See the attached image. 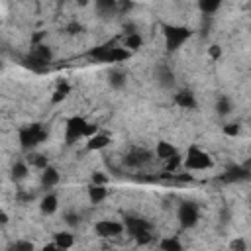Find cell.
Here are the masks:
<instances>
[{
  "instance_id": "22",
  "label": "cell",
  "mask_w": 251,
  "mask_h": 251,
  "mask_svg": "<svg viewBox=\"0 0 251 251\" xmlns=\"http://www.w3.org/2000/svg\"><path fill=\"white\" fill-rule=\"evenodd\" d=\"M231 110H233L231 100H229L227 96H220V98H218V102H216V112H218L220 116H227Z\"/></svg>"
},
{
  "instance_id": "1",
  "label": "cell",
  "mask_w": 251,
  "mask_h": 251,
  "mask_svg": "<svg viewBox=\"0 0 251 251\" xmlns=\"http://www.w3.org/2000/svg\"><path fill=\"white\" fill-rule=\"evenodd\" d=\"M90 57L98 63H122V61H127L131 57V51H127L124 45L122 47H116V45H100V47H94L90 51Z\"/></svg>"
},
{
  "instance_id": "12",
  "label": "cell",
  "mask_w": 251,
  "mask_h": 251,
  "mask_svg": "<svg viewBox=\"0 0 251 251\" xmlns=\"http://www.w3.org/2000/svg\"><path fill=\"white\" fill-rule=\"evenodd\" d=\"M88 141H86V149L88 151H100V149H104V147H108L110 145V135H106V133H92L90 137H86Z\"/></svg>"
},
{
  "instance_id": "3",
  "label": "cell",
  "mask_w": 251,
  "mask_h": 251,
  "mask_svg": "<svg viewBox=\"0 0 251 251\" xmlns=\"http://www.w3.org/2000/svg\"><path fill=\"white\" fill-rule=\"evenodd\" d=\"M190 29L184 25H165L163 27V35H165V45L169 51L178 49L188 37H190Z\"/></svg>"
},
{
  "instance_id": "23",
  "label": "cell",
  "mask_w": 251,
  "mask_h": 251,
  "mask_svg": "<svg viewBox=\"0 0 251 251\" xmlns=\"http://www.w3.org/2000/svg\"><path fill=\"white\" fill-rule=\"evenodd\" d=\"M159 247L161 249H165V251H180L182 249V245H180V241L176 239V237H165V239H161V243H159Z\"/></svg>"
},
{
  "instance_id": "4",
  "label": "cell",
  "mask_w": 251,
  "mask_h": 251,
  "mask_svg": "<svg viewBox=\"0 0 251 251\" xmlns=\"http://www.w3.org/2000/svg\"><path fill=\"white\" fill-rule=\"evenodd\" d=\"M45 137H47V133L39 124H33V126H27V127L20 129V145L25 151L37 147L41 141H45Z\"/></svg>"
},
{
  "instance_id": "21",
  "label": "cell",
  "mask_w": 251,
  "mask_h": 251,
  "mask_svg": "<svg viewBox=\"0 0 251 251\" xmlns=\"http://www.w3.org/2000/svg\"><path fill=\"white\" fill-rule=\"evenodd\" d=\"M69 92H71V84H69V82H59L57 88H55V92H53V96H51V102H53V104L63 102V100L69 96Z\"/></svg>"
},
{
  "instance_id": "29",
  "label": "cell",
  "mask_w": 251,
  "mask_h": 251,
  "mask_svg": "<svg viewBox=\"0 0 251 251\" xmlns=\"http://www.w3.org/2000/svg\"><path fill=\"white\" fill-rule=\"evenodd\" d=\"M67 31H69L71 35H76V33H80V31H82V25H80L78 22H71V24L67 25Z\"/></svg>"
},
{
  "instance_id": "25",
  "label": "cell",
  "mask_w": 251,
  "mask_h": 251,
  "mask_svg": "<svg viewBox=\"0 0 251 251\" xmlns=\"http://www.w3.org/2000/svg\"><path fill=\"white\" fill-rule=\"evenodd\" d=\"M222 2H224V0H198V6H200L202 12L212 14V12H216V10L220 8Z\"/></svg>"
},
{
  "instance_id": "33",
  "label": "cell",
  "mask_w": 251,
  "mask_h": 251,
  "mask_svg": "<svg viewBox=\"0 0 251 251\" xmlns=\"http://www.w3.org/2000/svg\"><path fill=\"white\" fill-rule=\"evenodd\" d=\"M6 222H8V216L4 212H0V224H6Z\"/></svg>"
},
{
  "instance_id": "28",
  "label": "cell",
  "mask_w": 251,
  "mask_h": 251,
  "mask_svg": "<svg viewBox=\"0 0 251 251\" xmlns=\"http://www.w3.org/2000/svg\"><path fill=\"white\" fill-rule=\"evenodd\" d=\"M65 222H67L69 226H76V224L80 222V218H78V214H75V212H67V214H65Z\"/></svg>"
},
{
  "instance_id": "16",
  "label": "cell",
  "mask_w": 251,
  "mask_h": 251,
  "mask_svg": "<svg viewBox=\"0 0 251 251\" xmlns=\"http://www.w3.org/2000/svg\"><path fill=\"white\" fill-rule=\"evenodd\" d=\"M57 208H59V200H57L55 194H47V196H43L41 202H39V210H41V214H45V216L55 214Z\"/></svg>"
},
{
  "instance_id": "15",
  "label": "cell",
  "mask_w": 251,
  "mask_h": 251,
  "mask_svg": "<svg viewBox=\"0 0 251 251\" xmlns=\"http://www.w3.org/2000/svg\"><path fill=\"white\" fill-rule=\"evenodd\" d=\"M106 196H108L106 184H90L88 186V200L92 204H100L102 200H106Z\"/></svg>"
},
{
  "instance_id": "30",
  "label": "cell",
  "mask_w": 251,
  "mask_h": 251,
  "mask_svg": "<svg viewBox=\"0 0 251 251\" xmlns=\"http://www.w3.org/2000/svg\"><path fill=\"white\" fill-rule=\"evenodd\" d=\"M12 249H27V251H31L33 249V243L31 241H16L12 245Z\"/></svg>"
},
{
  "instance_id": "9",
  "label": "cell",
  "mask_w": 251,
  "mask_h": 251,
  "mask_svg": "<svg viewBox=\"0 0 251 251\" xmlns=\"http://www.w3.org/2000/svg\"><path fill=\"white\" fill-rule=\"evenodd\" d=\"M94 10L100 18H112L118 14V0H94Z\"/></svg>"
},
{
  "instance_id": "31",
  "label": "cell",
  "mask_w": 251,
  "mask_h": 251,
  "mask_svg": "<svg viewBox=\"0 0 251 251\" xmlns=\"http://www.w3.org/2000/svg\"><path fill=\"white\" fill-rule=\"evenodd\" d=\"M208 53H210L212 59H220V57H222V47H220V45H210Z\"/></svg>"
},
{
  "instance_id": "11",
  "label": "cell",
  "mask_w": 251,
  "mask_h": 251,
  "mask_svg": "<svg viewBox=\"0 0 251 251\" xmlns=\"http://www.w3.org/2000/svg\"><path fill=\"white\" fill-rule=\"evenodd\" d=\"M175 104L180 106V108H184V110H194V108L198 106L196 96H194L190 90H180V92H176V94H175Z\"/></svg>"
},
{
  "instance_id": "8",
  "label": "cell",
  "mask_w": 251,
  "mask_h": 251,
  "mask_svg": "<svg viewBox=\"0 0 251 251\" xmlns=\"http://www.w3.org/2000/svg\"><path fill=\"white\" fill-rule=\"evenodd\" d=\"M94 231L98 233V237H118L126 231L122 222L116 220H98L94 224Z\"/></svg>"
},
{
  "instance_id": "17",
  "label": "cell",
  "mask_w": 251,
  "mask_h": 251,
  "mask_svg": "<svg viewBox=\"0 0 251 251\" xmlns=\"http://www.w3.org/2000/svg\"><path fill=\"white\" fill-rule=\"evenodd\" d=\"M157 82H159L163 88H169V86L175 84V75H173V71H171L167 65H161V67L157 69Z\"/></svg>"
},
{
  "instance_id": "24",
  "label": "cell",
  "mask_w": 251,
  "mask_h": 251,
  "mask_svg": "<svg viewBox=\"0 0 251 251\" xmlns=\"http://www.w3.org/2000/svg\"><path fill=\"white\" fill-rule=\"evenodd\" d=\"M27 165H33V167H37V169H45L49 163H47V157H45V155H41V153H29Z\"/></svg>"
},
{
  "instance_id": "32",
  "label": "cell",
  "mask_w": 251,
  "mask_h": 251,
  "mask_svg": "<svg viewBox=\"0 0 251 251\" xmlns=\"http://www.w3.org/2000/svg\"><path fill=\"white\" fill-rule=\"evenodd\" d=\"M229 247H231V249H237V251H245V249H247V243H245L243 239H235V241L229 243Z\"/></svg>"
},
{
  "instance_id": "2",
  "label": "cell",
  "mask_w": 251,
  "mask_h": 251,
  "mask_svg": "<svg viewBox=\"0 0 251 251\" xmlns=\"http://www.w3.org/2000/svg\"><path fill=\"white\" fill-rule=\"evenodd\" d=\"M212 165H214V163H212V157H210L204 149H200L198 145L188 147L186 157H184V167H186V169H190V171H206V169H210Z\"/></svg>"
},
{
  "instance_id": "35",
  "label": "cell",
  "mask_w": 251,
  "mask_h": 251,
  "mask_svg": "<svg viewBox=\"0 0 251 251\" xmlns=\"http://www.w3.org/2000/svg\"><path fill=\"white\" fill-rule=\"evenodd\" d=\"M131 2H137V0H131Z\"/></svg>"
},
{
  "instance_id": "5",
  "label": "cell",
  "mask_w": 251,
  "mask_h": 251,
  "mask_svg": "<svg viewBox=\"0 0 251 251\" xmlns=\"http://www.w3.org/2000/svg\"><path fill=\"white\" fill-rule=\"evenodd\" d=\"M86 127H88V122L80 116H73L67 120V126H65V141L71 145L82 137H86Z\"/></svg>"
},
{
  "instance_id": "13",
  "label": "cell",
  "mask_w": 251,
  "mask_h": 251,
  "mask_svg": "<svg viewBox=\"0 0 251 251\" xmlns=\"http://www.w3.org/2000/svg\"><path fill=\"white\" fill-rule=\"evenodd\" d=\"M59 180H61V175H59V171H57L55 167L47 165L45 169H41V186L51 188V186H55Z\"/></svg>"
},
{
  "instance_id": "14",
  "label": "cell",
  "mask_w": 251,
  "mask_h": 251,
  "mask_svg": "<svg viewBox=\"0 0 251 251\" xmlns=\"http://www.w3.org/2000/svg\"><path fill=\"white\" fill-rule=\"evenodd\" d=\"M155 155H157V159H161V161H167V159H171V157L178 155V151H176V147H175L173 143H169V141H157V147H155Z\"/></svg>"
},
{
  "instance_id": "18",
  "label": "cell",
  "mask_w": 251,
  "mask_h": 251,
  "mask_svg": "<svg viewBox=\"0 0 251 251\" xmlns=\"http://www.w3.org/2000/svg\"><path fill=\"white\" fill-rule=\"evenodd\" d=\"M29 175V167H27V161H16L14 167H12V180L20 182L24 178H27Z\"/></svg>"
},
{
  "instance_id": "10",
  "label": "cell",
  "mask_w": 251,
  "mask_h": 251,
  "mask_svg": "<svg viewBox=\"0 0 251 251\" xmlns=\"http://www.w3.org/2000/svg\"><path fill=\"white\" fill-rule=\"evenodd\" d=\"M108 82H110V86H112L114 90L124 88V86H126V82H127V75H126V71H124V69H120V67L110 69V73H108Z\"/></svg>"
},
{
  "instance_id": "34",
  "label": "cell",
  "mask_w": 251,
  "mask_h": 251,
  "mask_svg": "<svg viewBox=\"0 0 251 251\" xmlns=\"http://www.w3.org/2000/svg\"><path fill=\"white\" fill-rule=\"evenodd\" d=\"M76 4H78V6H86V4H88V0H76Z\"/></svg>"
},
{
  "instance_id": "26",
  "label": "cell",
  "mask_w": 251,
  "mask_h": 251,
  "mask_svg": "<svg viewBox=\"0 0 251 251\" xmlns=\"http://www.w3.org/2000/svg\"><path fill=\"white\" fill-rule=\"evenodd\" d=\"M90 180H92V184H108V176L104 175V173H100V171H96V173H92V176H90Z\"/></svg>"
},
{
  "instance_id": "7",
  "label": "cell",
  "mask_w": 251,
  "mask_h": 251,
  "mask_svg": "<svg viewBox=\"0 0 251 251\" xmlns=\"http://www.w3.org/2000/svg\"><path fill=\"white\" fill-rule=\"evenodd\" d=\"M151 159H153V153H151V151L141 149V147H131V149L126 153V157H124V165L129 167V169H137V167L147 165Z\"/></svg>"
},
{
  "instance_id": "27",
  "label": "cell",
  "mask_w": 251,
  "mask_h": 251,
  "mask_svg": "<svg viewBox=\"0 0 251 251\" xmlns=\"http://www.w3.org/2000/svg\"><path fill=\"white\" fill-rule=\"evenodd\" d=\"M224 133L229 135V137L239 135V124H226V126H224Z\"/></svg>"
},
{
  "instance_id": "6",
  "label": "cell",
  "mask_w": 251,
  "mask_h": 251,
  "mask_svg": "<svg viewBox=\"0 0 251 251\" xmlns=\"http://www.w3.org/2000/svg\"><path fill=\"white\" fill-rule=\"evenodd\" d=\"M198 216H200V212H198V206H196L194 202H182V204L178 206L176 218H178V224H180L184 229L194 227L196 222H198Z\"/></svg>"
},
{
  "instance_id": "20",
  "label": "cell",
  "mask_w": 251,
  "mask_h": 251,
  "mask_svg": "<svg viewBox=\"0 0 251 251\" xmlns=\"http://www.w3.org/2000/svg\"><path fill=\"white\" fill-rule=\"evenodd\" d=\"M143 45V37L135 31V33H127L126 37H124V47L127 49V51H137L139 47Z\"/></svg>"
},
{
  "instance_id": "19",
  "label": "cell",
  "mask_w": 251,
  "mask_h": 251,
  "mask_svg": "<svg viewBox=\"0 0 251 251\" xmlns=\"http://www.w3.org/2000/svg\"><path fill=\"white\" fill-rule=\"evenodd\" d=\"M55 245H57V249H69L75 245V235L69 231H59V233H55Z\"/></svg>"
}]
</instances>
